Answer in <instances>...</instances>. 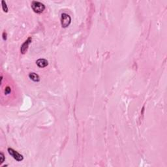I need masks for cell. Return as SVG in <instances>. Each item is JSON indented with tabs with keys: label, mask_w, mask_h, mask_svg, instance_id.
<instances>
[{
	"label": "cell",
	"mask_w": 167,
	"mask_h": 167,
	"mask_svg": "<svg viewBox=\"0 0 167 167\" xmlns=\"http://www.w3.org/2000/svg\"><path fill=\"white\" fill-rule=\"evenodd\" d=\"M36 63L38 66L41 68L45 67L48 66V61L45 59H39L37 61H36Z\"/></svg>",
	"instance_id": "cell-5"
},
{
	"label": "cell",
	"mask_w": 167,
	"mask_h": 167,
	"mask_svg": "<svg viewBox=\"0 0 167 167\" xmlns=\"http://www.w3.org/2000/svg\"><path fill=\"white\" fill-rule=\"evenodd\" d=\"M11 92V89H10V87L7 86V87H6L5 90V95H8Z\"/></svg>",
	"instance_id": "cell-8"
},
{
	"label": "cell",
	"mask_w": 167,
	"mask_h": 167,
	"mask_svg": "<svg viewBox=\"0 0 167 167\" xmlns=\"http://www.w3.org/2000/svg\"><path fill=\"white\" fill-rule=\"evenodd\" d=\"M29 77L31 80H32L33 81H34V82H38L40 81L39 76L38 75V74H37L36 73H29Z\"/></svg>",
	"instance_id": "cell-6"
},
{
	"label": "cell",
	"mask_w": 167,
	"mask_h": 167,
	"mask_svg": "<svg viewBox=\"0 0 167 167\" xmlns=\"http://www.w3.org/2000/svg\"><path fill=\"white\" fill-rule=\"evenodd\" d=\"M31 41H32L31 37H29L28 39V40H26V41H25L24 43L22 44L20 48V52L22 54H24L26 52L27 50H28V47H29V44L31 42Z\"/></svg>",
	"instance_id": "cell-4"
},
{
	"label": "cell",
	"mask_w": 167,
	"mask_h": 167,
	"mask_svg": "<svg viewBox=\"0 0 167 167\" xmlns=\"http://www.w3.org/2000/svg\"><path fill=\"white\" fill-rule=\"evenodd\" d=\"M71 22V18L66 13H62L61 16V24L62 28H66Z\"/></svg>",
	"instance_id": "cell-2"
},
{
	"label": "cell",
	"mask_w": 167,
	"mask_h": 167,
	"mask_svg": "<svg viewBox=\"0 0 167 167\" xmlns=\"http://www.w3.org/2000/svg\"><path fill=\"white\" fill-rule=\"evenodd\" d=\"M2 8H3V11L5 12V13H7L8 12V7L7 6V3L5 1H2Z\"/></svg>",
	"instance_id": "cell-7"
},
{
	"label": "cell",
	"mask_w": 167,
	"mask_h": 167,
	"mask_svg": "<svg viewBox=\"0 0 167 167\" xmlns=\"http://www.w3.org/2000/svg\"><path fill=\"white\" fill-rule=\"evenodd\" d=\"M31 8L35 13L37 14L42 13L45 9V5L39 2L34 1L31 3Z\"/></svg>",
	"instance_id": "cell-1"
},
{
	"label": "cell",
	"mask_w": 167,
	"mask_h": 167,
	"mask_svg": "<svg viewBox=\"0 0 167 167\" xmlns=\"http://www.w3.org/2000/svg\"><path fill=\"white\" fill-rule=\"evenodd\" d=\"M0 158H1V160H0V163H1V164H2V163H3L5 161L4 154H3L2 152L0 153Z\"/></svg>",
	"instance_id": "cell-9"
},
{
	"label": "cell",
	"mask_w": 167,
	"mask_h": 167,
	"mask_svg": "<svg viewBox=\"0 0 167 167\" xmlns=\"http://www.w3.org/2000/svg\"><path fill=\"white\" fill-rule=\"evenodd\" d=\"M8 152L10 154L12 157H13L15 160H16L17 161H22L24 159V157L19 153L18 151H15V150L12 148H8Z\"/></svg>",
	"instance_id": "cell-3"
},
{
	"label": "cell",
	"mask_w": 167,
	"mask_h": 167,
	"mask_svg": "<svg viewBox=\"0 0 167 167\" xmlns=\"http://www.w3.org/2000/svg\"><path fill=\"white\" fill-rule=\"evenodd\" d=\"M3 39L4 41H6V40H7V33L5 31L3 33Z\"/></svg>",
	"instance_id": "cell-10"
}]
</instances>
